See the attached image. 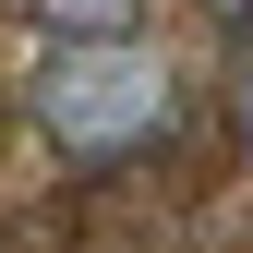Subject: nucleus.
Here are the masks:
<instances>
[{"label": "nucleus", "mask_w": 253, "mask_h": 253, "mask_svg": "<svg viewBox=\"0 0 253 253\" xmlns=\"http://www.w3.org/2000/svg\"><path fill=\"white\" fill-rule=\"evenodd\" d=\"M229 121H241V145H253V48L229 60Z\"/></svg>", "instance_id": "7ed1b4c3"}, {"label": "nucleus", "mask_w": 253, "mask_h": 253, "mask_svg": "<svg viewBox=\"0 0 253 253\" xmlns=\"http://www.w3.org/2000/svg\"><path fill=\"white\" fill-rule=\"evenodd\" d=\"M24 97H37V133H48L60 157H84V169H121V157L169 145V121H181L169 60L133 48V37H60Z\"/></svg>", "instance_id": "f257e3e1"}, {"label": "nucleus", "mask_w": 253, "mask_h": 253, "mask_svg": "<svg viewBox=\"0 0 253 253\" xmlns=\"http://www.w3.org/2000/svg\"><path fill=\"white\" fill-rule=\"evenodd\" d=\"M205 12H217V24H253V0H205Z\"/></svg>", "instance_id": "20e7f679"}, {"label": "nucleus", "mask_w": 253, "mask_h": 253, "mask_svg": "<svg viewBox=\"0 0 253 253\" xmlns=\"http://www.w3.org/2000/svg\"><path fill=\"white\" fill-rule=\"evenodd\" d=\"M24 12H48L60 37H133V0H24Z\"/></svg>", "instance_id": "f03ea898"}]
</instances>
